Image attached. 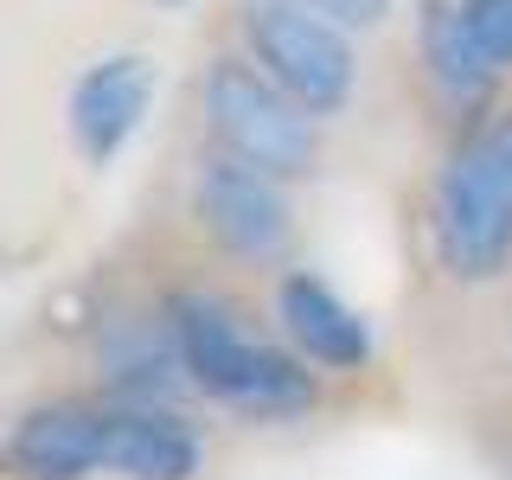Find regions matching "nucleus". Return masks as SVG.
Listing matches in <instances>:
<instances>
[{
  "mask_svg": "<svg viewBox=\"0 0 512 480\" xmlns=\"http://www.w3.org/2000/svg\"><path fill=\"white\" fill-rule=\"evenodd\" d=\"M103 429L109 410L77 404H39L7 436V474L13 480H84L103 468Z\"/></svg>",
  "mask_w": 512,
  "mask_h": 480,
  "instance_id": "nucleus-7",
  "label": "nucleus"
},
{
  "mask_svg": "<svg viewBox=\"0 0 512 480\" xmlns=\"http://www.w3.org/2000/svg\"><path fill=\"white\" fill-rule=\"evenodd\" d=\"M436 256L461 282H487L512 263V116L461 141L442 167Z\"/></svg>",
  "mask_w": 512,
  "mask_h": 480,
  "instance_id": "nucleus-2",
  "label": "nucleus"
},
{
  "mask_svg": "<svg viewBox=\"0 0 512 480\" xmlns=\"http://www.w3.org/2000/svg\"><path fill=\"white\" fill-rule=\"evenodd\" d=\"M461 13H468V32L480 39V52L493 64H512V0H461Z\"/></svg>",
  "mask_w": 512,
  "mask_h": 480,
  "instance_id": "nucleus-12",
  "label": "nucleus"
},
{
  "mask_svg": "<svg viewBox=\"0 0 512 480\" xmlns=\"http://www.w3.org/2000/svg\"><path fill=\"white\" fill-rule=\"evenodd\" d=\"M244 32H250L256 64H263L308 116L346 109L352 84H359V64H352L346 32L327 20V7H314V0H250Z\"/></svg>",
  "mask_w": 512,
  "mask_h": 480,
  "instance_id": "nucleus-3",
  "label": "nucleus"
},
{
  "mask_svg": "<svg viewBox=\"0 0 512 480\" xmlns=\"http://www.w3.org/2000/svg\"><path fill=\"white\" fill-rule=\"evenodd\" d=\"M276 308H282L288 340L308 352L314 365H333V372H359V365L372 359V327H365V320L352 314L320 276H288V282H282V295H276Z\"/></svg>",
  "mask_w": 512,
  "mask_h": 480,
  "instance_id": "nucleus-8",
  "label": "nucleus"
},
{
  "mask_svg": "<svg viewBox=\"0 0 512 480\" xmlns=\"http://www.w3.org/2000/svg\"><path fill=\"white\" fill-rule=\"evenodd\" d=\"M167 327H173V340H180V359H186L192 384L212 391L218 404L256 410V416L308 410V397H314L308 372H295L276 346L250 340L244 320L231 314V301L205 295V288H186V295H173Z\"/></svg>",
  "mask_w": 512,
  "mask_h": 480,
  "instance_id": "nucleus-1",
  "label": "nucleus"
},
{
  "mask_svg": "<svg viewBox=\"0 0 512 480\" xmlns=\"http://www.w3.org/2000/svg\"><path fill=\"white\" fill-rule=\"evenodd\" d=\"M148 103H154V64L148 58L122 52V58L90 64V71L77 77V90H71V141H77V154L96 160V167L116 160L122 141L141 128V116H148Z\"/></svg>",
  "mask_w": 512,
  "mask_h": 480,
  "instance_id": "nucleus-6",
  "label": "nucleus"
},
{
  "mask_svg": "<svg viewBox=\"0 0 512 480\" xmlns=\"http://www.w3.org/2000/svg\"><path fill=\"white\" fill-rule=\"evenodd\" d=\"M205 116H212V135L224 141V154L250 160L276 180H295V173L314 167V116L256 64H237V58L212 64Z\"/></svg>",
  "mask_w": 512,
  "mask_h": 480,
  "instance_id": "nucleus-4",
  "label": "nucleus"
},
{
  "mask_svg": "<svg viewBox=\"0 0 512 480\" xmlns=\"http://www.w3.org/2000/svg\"><path fill=\"white\" fill-rule=\"evenodd\" d=\"M314 7L340 13V20H352V26H372L378 13H384V0H314Z\"/></svg>",
  "mask_w": 512,
  "mask_h": 480,
  "instance_id": "nucleus-13",
  "label": "nucleus"
},
{
  "mask_svg": "<svg viewBox=\"0 0 512 480\" xmlns=\"http://www.w3.org/2000/svg\"><path fill=\"white\" fill-rule=\"evenodd\" d=\"M423 64H429V84H436V96L448 109L487 103L493 77H500V64L480 52V39L468 32L461 0H429L423 7Z\"/></svg>",
  "mask_w": 512,
  "mask_h": 480,
  "instance_id": "nucleus-10",
  "label": "nucleus"
},
{
  "mask_svg": "<svg viewBox=\"0 0 512 480\" xmlns=\"http://www.w3.org/2000/svg\"><path fill=\"white\" fill-rule=\"evenodd\" d=\"M199 218L244 263H269V256L288 250V199L276 173L250 167L237 154H218L199 167Z\"/></svg>",
  "mask_w": 512,
  "mask_h": 480,
  "instance_id": "nucleus-5",
  "label": "nucleus"
},
{
  "mask_svg": "<svg viewBox=\"0 0 512 480\" xmlns=\"http://www.w3.org/2000/svg\"><path fill=\"white\" fill-rule=\"evenodd\" d=\"M103 378H109V391H116V397L148 404V410L167 404L173 391H186V384H192L173 327H167V340H154V327H122L116 340L103 346Z\"/></svg>",
  "mask_w": 512,
  "mask_h": 480,
  "instance_id": "nucleus-11",
  "label": "nucleus"
},
{
  "mask_svg": "<svg viewBox=\"0 0 512 480\" xmlns=\"http://www.w3.org/2000/svg\"><path fill=\"white\" fill-rule=\"evenodd\" d=\"M103 474L122 480H192L199 474V436L160 410H109L103 429Z\"/></svg>",
  "mask_w": 512,
  "mask_h": 480,
  "instance_id": "nucleus-9",
  "label": "nucleus"
}]
</instances>
